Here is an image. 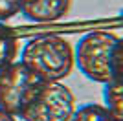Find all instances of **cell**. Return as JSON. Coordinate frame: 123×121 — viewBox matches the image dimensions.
Instances as JSON below:
<instances>
[{
  "label": "cell",
  "instance_id": "1",
  "mask_svg": "<svg viewBox=\"0 0 123 121\" xmlns=\"http://www.w3.org/2000/svg\"><path fill=\"white\" fill-rule=\"evenodd\" d=\"M18 60L42 81H62L75 66L74 46L59 35H39L30 39L22 48Z\"/></svg>",
  "mask_w": 123,
  "mask_h": 121
},
{
  "label": "cell",
  "instance_id": "2",
  "mask_svg": "<svg viewBox=\"0 0 123 121\" xmlns=\"http://www.w3.org/2000/svg\"><path fill=\"white\" fill-rule=\"evenodd\" d=\"M119 37L112 31H90L83 35L74 48L75 66L86 79L107 85L114 79L112 55Z\"/></svg>",
  "mask_w": 123,
  "mask_h": 121
},
{
  "label": "cell",
  "instance_id": "3",
  "mask_svg": "<svg viewBox=\"0 0 123 121\" xmlns=\"http://www.w3.org/2000/svg\"><path fill=\"white\" fill-rule=\"evenodd\" d=\"M77 108L74 92L61 81H44L18 119L22 121H70Z\"/></svg>",
  "mask_w": 123,
  "mask_h": 121
},
{
  "label": "cell",
  "instance_id": "4",
  "mask_svg": "<svg viewBox=\"0 0 123 121\" xmlns=\"http://www.w3.org/2000/svg\"><path fill=\"white\" fill-rule=\"evenodd\" d=\"M44 81L24 62L15 60L0 70V108L20 117L31 97Z\"/></svg>",
  "mask_w": 123,
  "mask_h": 121
},
{
  "label": "cell",
  "instance_id": "5",
  "mask_svg": "<svg viewBox=\"0 0 123 121\" xmlns=\"http://www.w3.org/2000/svg\"><path fill=\"white\" fill-rule=\"evenodd\" d=\"M72 7V0H20V13L33 22L61 20Z\"/></svg>",
  "mask_w": 123,
  "mask_h": 121
},
{
  "label": "cell",
  "instance_id": "6",
  "mask_svg": "<svg viewBox=\"0 0 123 121\" xmlns=\"http://www.w3.org/2000/svg\"><path fill=\"white\" fill-rule=\"evenodd\" d=\"M103 105L118 121H123V79H112L103 85Z\"/></svg>",
  "mask_w": 123,
  "mask_h": 121
},
{
  "label": "cell",
  "instance_id": "7",
  "mask_svg": "<svg viewBox=\"0 0 123 121\" xmlns=\"http://www.w3.org/2000/svg\"><path fill=\"white\" fill-rule=\"evenodd\" d=\"M70 121H118L110 114L105 105L99 103H88V105L77 106Z\"/></svg>",
  "mask_w": 123,
  "mask_h": 121
},
{
  "label": "cell",
  "instance_id": "8",
  "mask_svg": "<svg viewBox=\"0 0 123 121\" xmlns=\"http://www.w3.org/2000/svg\"><path fill=\"white\" fill-rule=\"evenodd\" d=\"M18 55V39L7 30H0V70L17 60Z\"/></svg>",
  "mask_w": 123,
  "mask_h": 121
},
{
  "label": "cell",
  "instance_id": "9",
  "mask_svg": "<svg viewBox=\"0 0 123 121\" xmlns=\"http://www.w3.org/2000/svg\"><path fill=\"white\" fill-rule=\"evenodd\" d=\"M20 13V0H0V22L13 18Z\"/></svg>",
  "mask_w": 123,
  "mask_h": 121
},
{
  "label": "cell",
  "instance_id": "10",
  "mask_svg": "<svg viewBox=\"0 0 123 121\" xmlns=\"http://www.w3.org/2000/svg\"><path fill=\"white\" fill-rule=\"evenodd\" d=\"M112 68H114V79H123V37H119L114 48L112 55Z\"/></svg>",
  "mask_w": 123,
  "mask_h": 121
},
{
  "label": "cell",
  "instance_id": "11",
  "mask_svg": "<svg viewBox=\"0 0 123 121\" xmlns=\"http://www.w3.org/2000/svg\"><path fill=\"white\" fill-rule=\"evenodd\" d=\"M0 121H18V117H15L13 114H9V112L0 108Z\"/></svg>",
  "mask_w": 123,
  "mask_h": 121
}]
</instances>
